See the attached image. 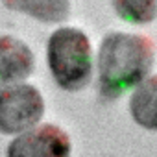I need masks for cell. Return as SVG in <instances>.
I'll use <instances>...</instances> for the list:
<instances>
[{"mask_svg": "<svg viewBox=\"0 0 157 157\" xmlns=\"http://www.w3.org/2000/svg\"><path fill=\"white\" fill-rule=\"evenodd\" d=\"M153 43L137 33H107L98 50V93L104 102L117 100L140 85L151 72Z\"/></svg>", "mask_w": 157, "mask_h": 157, "instance_id": "6da1fadb", "label": "cell"}, {"mask_svg": "<svg viewBox=\"0 0 157 157\" xmlns=\"http://www.w3.org/2000/svg\"><path fill=\"white\" fill-rule=\"evenodd\" d=\"M52 78L63 91L83 89L93 76V50L89 37L78 28L56 30L46 46Z\"/></svg>", "mask_w": 157, "mask_h": 157, "instance_id": "7a4b0ae2", "label": "cell"}, {"mask_svg": "<svg viewBox=\"0 0 157 157\" xmlns=\"http://www.w3.org/2000/svg\"><path fill=\"white\" fill-rule=\"evenodd\" d=\"M44 115L41 93L28 83L0 89V133L17 135L39 124Z\"/></svg>", "mask_w": 157, "mask_h": 157, "instance_id": "3957f363", "label": "cell"}, {"mask_svg": "<svg viewBox=\"0 0 157 157\" xmlns=\"http://www.w3.org/2000/svg\"><path fill=\"white\" fill-rule=\"evenodd\" d=\"M6 157H70V139L61 128L41 124L13 139Z\"/></svg>", "mask_w": 157, "mask_h": 157, "instance_id": "277c9868", "label": "cell"}, {"mask_svg": "<svg viewBox=\"0 0 157 157\" xmlns=\"http://www.w3.org/2000/svg\"><path fill=\"white\" fill-rule=\"evenodd\" d=\"M33 52L24 41L0 35V89L26 80L33 72Z\"/></svg>", "mask_w": 157, "mask_h": 157, "instance_id": "5b68a950", "label": "cell"}, {"mask_svg": "<svg viewBox=\"0 0 157 157\" xmlns=\"http://www.w3.org/2000/svg\"><path fill=\"white\" fill-rule=\"evenodd\" d=\"M131 118L148 131H157V76L146 80L135 87L129 98Z\"/></svg>", "mask_w": 157, "mask_h": 157, "instance_id": "8992f818", "label": "cell"}, {"mask_svg": "<svg viewBox=\"0 0 157 157\" xmlns=\"http://www.w3.org/2000/svg\"><path fill=\"white\" fill-rule=\"evenodd\" d=\"M2 4L46 24L61 22L70 15V0H2Z\"/></svg>", "mask_w": 157, "mask_h": 157, "instance_id": "52a82bcc", "label": "cell"}, {"mask_svg": "<svg viewBox=\"0 0 157 157\" xmlns=\"http://www.w3.org/2000/svg\"><path fill=\"white\" fill-rule=\"evenodd\" d=\"M117 15L131 24H148L157 17V0H113Z\"/></svg>", "mask_w": 157, "mask_h": 157, "instance_id": "ba28073f", "label": "cell"}]
</instances>
